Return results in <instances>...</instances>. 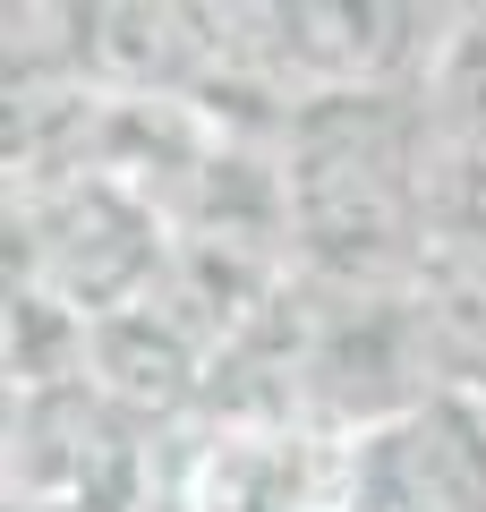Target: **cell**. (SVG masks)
Masks as SVG:
<instances>
[{"label":"cell","instance_id":"obj_1","mask_svg":"<svg viewBox=\"0 0 486 512\" xmlns=\"http://www.w3.org/2000/svg\"><path fill=\"white\" fill-rule=\"evenodd\" d=\"M290 256L316 291H410L427 265V111L418 94H316L282 128Z\"/></svg>","mask_w":486,"mask_h":512},{"label":"cell","instance_id":"obj_2","mask_svg":"<svg viewBox=\"0 0 486 512\" xmlns=\"http://www.w3.org/2000/svg\"><path fill=\"white\" fill-rule=\"evenodd\" d=\"M427 393L444 384H435L410 291H316L307 282V427L359 444L410 419Z\"/></svg>","mask_w":486,"mask_h":512},{"label":"cell","instance_id":"obj_3","mask_svg":"<svg viewBox=\"0 0 486 512\" xmlns=\"http://www.w3.org/2000/svg\"><path fill=\"white\" fill-rule=\"evenodd\" d=\"M171 512H350V444L299 419H197L162 478Z\"/></svg>","mask_w":486,"mask_h":512},{"label":"cell","instance_id":"obj_4","mask_svg":"<svg viewBox=\"0 0 486 512\" xmlns=\"http://www.w3.org/2000/svg\"><path fill=\"white\" fill-rule=\"evenodd\" d=\"M256 26H265V52L282 69L290 103H316V94H418L452 9L290 0V9H256Z\"/></svg>","mask_w":486,"mask_h":512},{"label":"cell","instance_id":"obj_5","mask_svg":"<svg viewBox=\"0 0 486 512\" xmlns=\"http://www.w3.org/2000/svg\"><path fill=\"white\" fill-rule=\"evenodd\" d=\"M350 512H486V402L427 393L350 444Z\"/></svg>","mask_w":486,"mask_h":512},{"label":"cell","instance_id":"obj_6","mask_svg":"<svg viewBox=\"0 0 486 512\" xmlns=\"http://www.w3.org/2000/svg\"><path fill=\"white\" fill-rule=\"evenodd\" d=\"M214 359L222 350L162 291L137 299V308H120V316H94V333H86V384L128 427H145V436H162V427H180V419H205V402H214Z\"/></svg>","mask_w":486,"mask_h":512},{"label":"cell","instance_id":"obj_7","mask_svg":"<svg viewBox=\"0 0 486 512\" xmlns=\"http://www.w3.org/2000/svg\"><path fill=\"white\" fill-rule=\"evenodd\" d=\"M222 9L180 0H86V86L103 103H188L214 86Z\"/></svg>","mask_w":486,"mask_h":512},{"label":"cell","instance_id":"obj_8","mask_svg":"<svg viewBox=\"0 0 486 512\" xmlns=\"http://www.w3.org/2000/svg\"><path fill=\"white\" fill-rule=\"evenodd\" d=\"M410 299H418V333H427L435 384L486 402V256H427Z\"/></svg>","mask_w":486,"mask_h":512},{"label":"cell","instance_id":"obj_9","mask_svg":"<svg viewBox=\"0 0 486 512\" xmlns=\"http://www.w3.org/2000/svg\"><path fill=\"white\" fill-rule=\"evenodd\" d=\"M435 146H486V0L478 9H452L444 43H435V69L418 86Z\"/></svg>","mask_w":486,"mask_h":512},{"label":"cell","instance_id":"obj_10","mask_svg":"<svg viewBox=\"0 0 486 512\" xmlns=\"http://www.w3.org/2000/svg\"><path fill=\"white\" fill-rule=\"evenodd\" d=\"M427 256H486V146L427 154Z\"/></svg>","mask_w":486,"mask_h":512}]
</instances>
